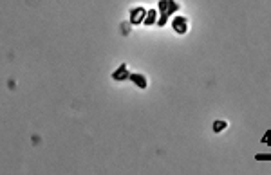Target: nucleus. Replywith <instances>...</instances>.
Segmentation results:
<instances>
[{
	"instance_id": "8",
	"label": "nucleus",
	"mask_w": 271,
	"mask_h": 175,
	"mask_svg": "<svg viewBox=\"0 0 271 175\" xmlns=\"http://www.w3.org/2000/svg\"><path fill=\"white\" fill-rule=\"evenodd\" d=\"M255 159H257V161H271V154L269 155L268 154H257Z\"/></svg>"
},
{
	"instance_id": "4",
	"label": "nucleus",
	"mask_w": 271,
	"mask_h": 175,
	"mask_svg": "<svg viewBox=\"0 0 271 175\" xmlns=\"http://www.w3.org/2000/svg\"><path fill=\"white\" fill-rule=\"evenodd\" d=\"M112 80L114 81H125V80H130V72H128V67L125 63H121L114 72H112Z\"/></svg>"
},
{
	"instance_id": "1",
	"label": "nucleus",
	"mask_w": 271,
	"mask_h": 175,
	"mask_svg": "<svg viewBox=\"0 0 271 175\" xmlns=\"http://www.w3.org/2000/svg\"><path fill=\"white\" fill-rule=\"evenodd\" d=\"M159 20H157V25L163 27L167 25V20L168 16H172L174 13H177L181 9V4L175 2V0H159Z\"/></svg>"
},
{
	"instance_id": "3",
	"label": "nucleus",
	"mask_w": 271,
	"mask_h": 175,
	"mask_svg": "<svg viewBox=\"0 0 271 175\" xmlns=\"http://www.w3.org/2000/svg\"><path fill=\"white\" fill-rule=\"evenodd\" d=\"M172 27H174V31L177 33V34H186L188 20L184 18V16H175V18L172 20Z\"/></svg>"
},
{
	"instance_id": "9",
	"label": "nucleus",
	"mask_w": 271,
	"mask_h": 175,
	"mask_svg": "<svg viewBox=\"0 0 271 175\" xmlns=\"http://www.w3.org/2000/svg\"><path fill=\"white\" fill-rule=\"evenodd\" d=\"M262 143H271V132H269V130L264 134V137H262Z\"/></svg>"
},
{
	"instance_id": "7",
	"label": "nucleus",
	"mask_w": 271,
	"mask_h": 175,
	"mask_svg": "<svg viewBox=\"0 0 271 175\" xmlns=\"http://www.w3.org/2000/svg\"><path fill=\"white\" fill-rule=\"evenodd\" d=\"M226 126H228V123H226V121H220V119H217V121L213 123V132H215V134H220Z\"/></svg>"
},
{
	"instance_id": "6",
	"label": "nucleus",
	"mask_w": 271,
	"mask_h": 175,
	"mask_svg": "<svg viewBox=\"0 0 271 175\" xmlns=\"http://www.w3.org/2000/svg\"><path fill=\"white\" fill-rule=\"evenodd\" d=\"M157 11L156 9H150L148 13H146V18H145V25H154V24H157Z\"/></svg>"
},
{
	"instance_id": "5",
	"label": "nucleus",
	"mask_w": 271,
	"mask_h": 175,
	"mask_svg": "<svg viewBox=\"0 0 271 175\" xmlns=\"http://www.w3.org/2000/svg\"><path fill=\"white\" fill-rule=\"evenodd\" d=\"M130 81L134 83L137 89H146V87H148L146 78L143 76V74H139V72H132V74H130Z\"/></svg>"
},
{
	"instance_id": "2",
	"label": "nucleus",
	"mask_w": 271,
	"mask_h": 175,
	"mask_svg": "<svg viewBox=\"0 0 271 175\" xmlns=\"http://www.w3.org/2000/svg\"><path fill=\"white\" fill-rule=\"evenodd\" d=\"M146 13H148V11H145L141 6H139V7H134V9H130V24H132V25L145 24Z\"/></svg>"
}]
</instances>
